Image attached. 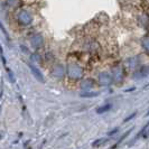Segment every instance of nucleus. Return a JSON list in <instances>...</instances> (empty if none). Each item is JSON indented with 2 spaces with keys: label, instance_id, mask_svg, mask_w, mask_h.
Listing matches in <instances>:
<instances>
[{
  "label": "nucleus",
  "instance_id": "obj_1",
  "mask_svg": "<svg viewBox=\"0 0 149 149\" xmlns=\"http://www.w3.org/2000/svg\"><path fill=\"white\" fill-rule=\"evenodd\" d=\"M30 67V70L33 71V73H34V75L36 76V79H37L38 81H40V82H44V77H43V75H42V73L38 71L36 67H34V66H31V65H29Z\"/></svg>",
  "mask_w": 149,
  "mask_h": 149
},
{
  "label": "nucleus",
  "instance_id": "obj_2",
  "mask_svg": "<svg viewBox=\"0 0 149 149\" xmlns=\"http://www.w3.org/2000/svg\"><path fill=\"white\" fill-rule=\"evenodd\" d=\"M131 130H132V129H129V130H128V131H127V132H126V134H122V136L120 137V139H119V140H118V142H117V143H116V145H114V146L112 147V149H116V148H117V147H118V145H119V143H121V142L123 141V140H125V139L127 138L128 136H129V134L131 132Z\"/></svg>",
  "mask_w": 149,
  "mask_h": 149
},
{
  "label": "nucleus",
  "instance_id": "obj_3",
  "mask_svg": "<svg viewBox=\"0 0 149 149\" xmlns=\"http://www.w3.org/2000/svg\"><path fill=\"white\" fill-rule=\"evenodd\" d=\"M110 109H111V104H104L103 107H100V108H97V113L101 114V113H104V112L109 111Z\"/></svg>",
  "mask_w": 149,
  "mask_h": 149
},
{
  "label": "nucleus",
  "instance_id": "obj_4",
  "mask_svg": "<svg viewBox=\"0 0 149 149\" xmlns=\"http://www.w3.org/2000/svg\"><path fill=\"white\" fill-rule=\"evenodd\" d=\"M109 139H105V138H100V139H97V140H95V141L92 143V147H99V146H101L102 143H104L105 141H108Z\"/></svg>",
  "mask_w": 149,
  "mask_h": 149
},
{
  "label": "nucleus",
  "instance_id": "obj_5",
  "mask_svg": "<svg viewBox=\"0 0 149 149\" xmlns=\"http://www.w3.org/2000/svg\"><path fill=\"white\" fill-rule=\"evenodd\" d=\"M136 116H137V112H134V113H131V114H130L128 118H126V119L123 120V122H128V121H130L131 119H134Z\"/></svg>",
  "mask_w": 149,
  "mask_h": 149
},
{
  "label": "nucleus",
  "instance_id": "obj_6",
  "mask_svg": "<svg viewBox=\"0 0 149 149\" xmlns=\"http://www.w3.org/2000/svg\"><path fill=\"white\" fill-rule=\"evenodd\" d=\"M117 131H118V128H116V129H113V130H112V131H110V132H109V136H112V134H116V132H117Z\"/></svg>",
  "mask_w": 149,
  "mask_h": 149
},
{
  "label": "nucleus",
  "instance_id": "obj_7",
  "mask_svg": "<svg viewBox=\"0 0 149 149\" xmlns=\"http://www.w3.org/2000/svg\"><path fill=\"white\" fill-rule=\"evenodd\" d=\"M146 116H147V117H148V116H149V111L147 112V114H146Z\"/></svg>",
  "mask_w": 149,
  "mask_h": 149
}]
</instances>
